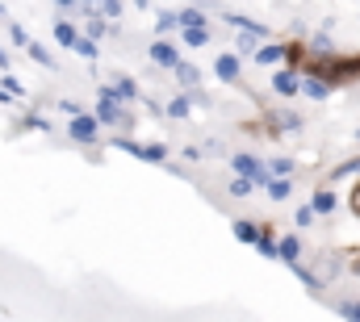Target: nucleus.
I'll return each instance as SVG.
<instances>
[{"mask_svg":"<svg viewBox=\"0 0 360 322\" xmlns=\"http://www.w3.org/2000/svg\"><path fill=\"white\" fill-rule=\"evenodd\" d=\"M235 172H239V180H252V184H272L269 167L256 160V155H235Z\"/></svg>","mask_w":360,"mask_h":322,"instance_id":"f257e3e1","label":"nucleus"},{"mask_svg":"<svg viewBox=\"0 0 360 322\" xmlns=\"http://www.w3.org/2000/svg\"><path fill=\"white\" fill-rule=\"evenodd\" d=\"M319 72L335 76V80H352V76H360V59H323Z\"/></svg>","mask_w":360,"mask_h":322,"instance_id":"f03ea898","label":"nucleus"},{"mask_svg":"<svg viewBox=\"0 0 360 322\" xmlns=\"http://www.w3.org/2000/svg\"><path fill=\"white\" fill-rule=\"evenodd\" d=\"M117 147H122L126 155H134V160H151V163L168 160V151H164V147H143V143H130V139H117Z\"/></svg>","mask_w":360,"mask_h":322,"instance_id":"7ed1b4c3","label":"nucleus"},{"mask_svg":"<svg viewBox=\"0 0 360 322\" xmlns=\"http://www.w3.org/2000/svg\"><path fill=\"white\" fill-rule=\"evenodd\" d=\"M72 139H76V143H92V139H96V117H89V113L72 117Z\"/></svg>","mask_w":360,"mask_h":322,"instance_id":"20e7f679","label":"nucleus"},{"mask_svg":"<svg viewBox=\"0 0 360 322\" xmlns=\"http://www.w3.org/2000/svg\"><path fill=\"white\" fill-rule=\"evenodd\" d=\"M235 239H239V243H256V247H260L264 226H256V222H235Z\"/></svg>","mask_w":360,"mask_h":322,"instance_id":"39448f33","label":"nucleus"},{"mask_svg":"<svg viewBox=\"0 0 360 322\" xmlns=\"http://www.w3.org/2000/svg\"><path fill=\"white\" fill-rule=\"evenodd\" d=\"M214 72H218V80H239V59H235V55H222V59H218V63H214Z\"/></svg>","mask_w":360,"mask_h":322,"instance_id":"423d86ee","label":"nucleus"},{"mask_svg":"<svg viewBox=\"0 0 360 322\" xmlns=\"http://www.w3.org/2000/svg\"><path fill=\"white\" fill-rule=\"evenodd\" d=\"M151 59L164 63V67H180V55L168 46V42H155V46H151Z\"/></svg>","mask_w":360,"mask_h":322,"instance_id":"0eeeda50","label":"nucleus"},{"mask_svg":"<svg viewBox=\"0 0 360 322\" xmlns=\"http://www.w3.org/2000/svg\"><path fill=\"white\" fill-rule=\"evenodd\" d=\"M272 88H276L281 96H293L302 84H297V76H293V72H276V76H272Z\"/></svg>","mask_w":360,"mask_h":322,"instance_id":"6e6552de","label":"nucleus"},{"mask_svg":"<svg viewBox=\"0 0 360 322\" xmlns=\"http://www.w3.org/2000/svg\"><path fill=\"white\" fill-rule=\"evenodd\" d=\"M55 38H59L63 46H72V51L80 46V34H76V25H72V21H59V25H55Z\"/></svg>","mask_w":360,"mask_h":322,"instance_id":"1a4fd4ad","label":"nucleus"},{"mask_svg":"<svg viewBox=\"0 0 360 322\" xmlns=\"http://www.w3.org/2000/svg\"><path fill=\"white\" fill-rule=\"evenodd\" d=\"M180 25H184V30H205V21H201L197 8H180Z\"/></svg>","mask_w":360,"mask_h":322,"instance_id":"9d476101","label":"nucleus"},{"mask_svg":"<svg viewBox=\"0 0 360 322\" xmlns=\"http://www.w3.org/2000/svg\"><path fill=\"white\" fill-rule=\"evenodd\" d=\"M314 214H331L335 210V193H314V205H310Z\"/></svg>","mask_w":360,"mask_h":322,"instance_id":"9b49d317","label":"nucleus"},{"mask_svg":"<svg viewBox=\"0 0 360 322\" xmlns=\"http://www.w3.org/2000/svg\"><path fill=\"white\" fill-rule=\"evenodd\" d=\"M113 96H117V101H134V96H139V88H134V80H117V84H113Z\"/></svg>","mask_w":360,"mask_h":322,"instance_id":"f8f14e48","label":"nucleus"},{"mask_svg":"<svg viewBox=\"0 0 360 322\" xmlns=\"http://www.w3.org/2000/svg\"><path fill=\"white\" fill-rule=\"evenodd\" d=\"M281 59H285V51H281V46H264V51L256 55V63H264V67H272V63H281Z\"/></svg>","mask_w":360,"mask_h":322,"instance_id":"ddd939ff","label":"nucleus"},{"mask_svg":"<svg viewBox=\"0 0 360 322\" xmlns=\"http://www.w3.org/2000/svg\"><path fill=\"white\" fill-rule=\"evenodd\" d=\"M30 59L34 63H42V67H55V59L46 55V46H38V42H30Z\"/></svg>","mask_w":360,"mask_h":322,"instance_id":"4468645a","label":"nucleus"},{"mask_svg":"<svg viewBox=\"0 0 360 322\" xmlns=\"http://www.w3.org/2000/svg\"><path fill=\"white\" fill-rule=\"evenodd\" d=\"M302 88H306V96H314V101H323V96H327V80H306Z\"/></svg>","mask_w":360,"mask_h":322,"instance_id":"2eb2a0df","label":"nucleus"},{"mask_svg":"<svg viewBox=\"0 0 360 322\" xmlns=\"http://www.w3.org/2000/svg\"><path fill=\"white\" fill-rule=\"evenodd\" d=\"M269 197H272V201H285V197H289V180H272Z\"/></svg>","mask_w":360,"mask_h":322,"instance_id":"dca6fc26","label":"nucleus"},{"mask_svg":"<svg viewBox=\"0 0 360 322\" xmlns=\"http://www.w3.org/2000/svg\"><path fill=\"white\" fill-rule=\"evenodd\" d=\"M276 255H281L285 264H293V259H297V239H285V243H281V251H276Z\"/></svg>","mask_w":360,"mask_h":322,"instance_id":"f3484780","label":"nucleus"},{"mask_svg":"<svg viewBox=\"0 0 360 322\" xmlns=\"http://www.w3.org/2000/svg\"><path fill=\"white\" fill-rule=\"evenodd\" d=\"M184 42H188V46H205L210 34H205V30H184Z\"/></svg>","mask_w":360,"mask_h":322,"instance_id":"a211bd4d","label":"nucleus"},{"mask_svg":"<svg viewBox=\"0 0 360 322\" xmlns=\"http://www.w3.org/2000/svg\"><path fill=\"white\" fill-rule=\"evenodd\" d=\"M289 167H293L289 160H272V163H269V176H276V180H285V176H289Z\"/></svg>","mask_w":360,"mask_h":322,"instance_id":"6ab92c4d","label":"nucleus"},{"mask_svg":"<svg viewBox=\"0 0 360 322\" xmlns=\"http://www.w3.org/2000/svg\"><path fill=\"white\" fill-rule=\"evenodd\" d=\"M105 34H113L105 21H92V25H89V42H92V38H105Z\"/></svg>","mask_w":360,"mask_h":322,"instance_id":"aec40b11","label":"nucleus"},{"mask_svg":"<svg viewBox=\"0 0 360 322\" xmlns=\"http://www.w3.org/2000/svg\"><path fill=\"white\" fill-rule=\"evenodd\" d=\"M76 55H84V59H96V42H89V38H80V46H76Z\"/></svg>","mask_w":360,"mask_h":322,"instance_id":"412c9836","label":"nucleus"},{"mask_svg":"<svg viewBox=\"0 0 360 322\" xmlns=\"http://www.w3.org/2000/svg\"><path fill=\"white\" fill-rule=\"evenodd\" d=\"M176 72H180V80H184V84H197V80H201V76H197V67H188V63H180Z\"/></svg>","mask_w":360,"mask_h":322,"instance_id":"4be33fe9","label":"nucleus"},{"mask_svg":"<svg viewBox=\"0 0 360 322\" xmlns=\"http://www.w3.org/2000/svg\"><path fill=\"white\" fill-rule=\"evenodd\" d=\"M8 34H13V42H17V46H25V51H30V38H25V30H21V25H13Z\"/></svg>","mask_w":360,"mask_h":322,"instance_id":"5701e85b","label":"nucleus"},{"mask_svg":"<svg viewBox=\"0 0 360 322\" xmlns=\"http://www.w3.org/2000/svg\"><path fill=\"white\" fill-rule=\"evenodd\" d=\"M231 193H235V197H248V193H252V180H235Z\"/></svg>","mask_w":360,"mask_h":322,"instance_id":"b1692460","label":"nucleus"},{"mask_svg":"<svg viewBox=\"0 0 360 322\" xmlns=\"http://www.w3.org/2000/svg\"><path fill=\"white\" fill-rule=\"evenodd\" d=\"M168 113H176V117H184V113H188V101H184V96H180V101H172V105H168Z\"/></svg>","mask_w":360,"mask_h":322,"instance_id":"393cba45","label":"nucleus"},{"mask_svg":"<svg viewBox=\"0 0 360 322\" xmlns=\"http://www.w3.org/2000/svg\"><path fill=\"white\" fill-rule=\"evenodd\" d=\"M96 13H101V17H117V13H122V4H113V0H109V4H101Z\"/></svg>","mask_w":360,"mask_h":322,"instance_id":"a878e982","label":"nucleus"},{"mask_svg":"<svg viewBox=\"0 0 360 322\" xmlns=\"http://www.w3.org/2000/svg\"><path fill=\"white\" fill-rule=\"evenodd\" d=\"M344 318L360 322V302H348V306H344Z\"/></svg>","mask_w":360,"mask_h":322,"instance_id":"bb28decb","label":"nucleus"},{"mask_svg":"<svg viewBox=\"0 0 360 322\" xmlns=\"http://www.w3.org/2000/svg\"><path fill=\"white\" fill-rule=\"evenodd\" d=\"M310 218H314V210L306 205V210H297V226H310Z\"/></svg>","mask_w":360,"mask_h":322,"instance_id":"cd10ccee","label":"nucleus"},{"mask_svg":"<svg viewBox=\"0 0 360 322\" xmlns=\"http://www.w3.org/2000/svg\"><path fill=\"white\" fill-rule=\"evenodd\" d=\"M352 210L360 214V184H356V193H352Z\"/></svg>","mask_w":360,"mask_h":322,"instance_id":"c85d7f7f","label":"nucleus"},{"mask_svg":"<svg viewBox=\"0 0 360 322\" xmlns=\"http://www.w3.org/2000/svg\"><path fill=\"white\" fill-rule=\"evenodd\" d=\"M0 13H4V8H0Z\"/></svg>","mask_w":360,"mask_h":322,"instance_id":"c756f323","label":"nucleus"}]
</instances>
